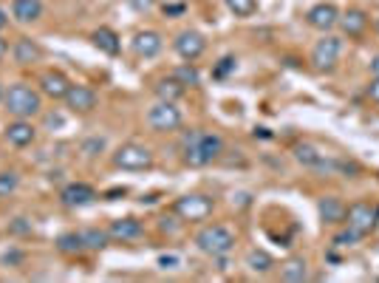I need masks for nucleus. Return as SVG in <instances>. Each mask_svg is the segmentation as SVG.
Here are the masks:
<instances>
[{
  "mask_svg": "<svg viewBox=\"0 0 379 283\" xmlns=\"http://www.w3.org/2000/svg\"><path fill=\"white\" fill-rule=\"evenodd\" d=\"M224 153V139L209 131H193L182 139V161L187 168H207Z\"/></svg>",
  "mask_w": 379,
  "mask_h": 283,
  "instance_id": "obj_1",
  "label": "nucleus"
},
{
  "mask_svg": "<svg viewBox=\"0 0 379 283\" xmlns=\"http://www.w3.org/2000/svg\"><path fill=\"white\" fill-rule=\"evenodd\" d=\"M195 247L209 255V258H224L232 252L235 247V232L224 224H213V227H204L198 235H195Z\"/></svg>",
  "mask_w": 379,
  "mask_h": 283,
  "instance_id": "obj_2",
  "label": "nucleus"
},
{
  "mask_svg": "<svg viewBox=\"0 0 379 283\" xmlns=\"http://www.w3.org/2000/svg\"><path fill=\"white\" fill-rule=\"evenodd\" d=\"M3 105L15 119H31V116H37L40 111H43V99H40V94L26 83L12 86L6 91V97H3Z\"/></svg>",
  "mask_w": 379,
  "mask_h": 283,
  "instance_id": "obj_3",
  "label": "nucleus"
},
{
  "mask_svg": "<svg viewBox=\"0 0 379 283\" xmlns=\"http://www.w3.org/2000/svg\"><path fill=\"white\" fill-rule=\"evenodd\" d=\"M182 122H184V116H182V111L176 108V102L159 99V102L147 111V125H150L156 134H173V131L182 128Z\"/></svg>",
  "mask_w": 379,
  "mask_h": 283,
  "instance_id": "obj_4",
  "label": "nucleus"
},
{
  "mask_svg": "<svg viewBox=\"0 0 379 283\" xmlns=\"http://www.w3.org/2000/svg\"><path fill=\"white\" fill-rule=\"evenodd\" d=\"M113 168H119V170H147V168H153V153L145 145L128 142V145L116 147Z\"/></svg>",
  "mask_w": 379,
  "mask_h": 283,
  "instance_id": "obj_5",
  "label": "nucleus"
},
{
  "mask_svg": "<svg viewBox=\"0 0 379 283\" xmlns=\"http://www.w3.org/2000/svg\"><path fill=\"white\" fill-rule=\"evenodd\" d=\"M216 210V201L209 198V195H182L176 204H173V213L182 218V221H204L207 216H213Z\"/></svg>",
  "mask_w": 379,
  "mask_h": 283,
  "instance_id": "obj_6",
  "label": "nucleus"
},
{
  "mask_svg": "<svg viewBox=\"0 0 379 283\" xmlns=\"http://www.w3.org/2000/svg\"><path fill=\"white\" fill-rule=\"evenodd\" d=\"M340 54H343V40L334 37V34H325L323 40H317V46L312 49V65L317 71H334Z\"/></svg>",
  "mask_w": 379,
  "mask_h": 283,
  "instance_id": "obj_7",
  "label": "nucleus"
},
{
  "mask_svg": "<svg viewBox=\"0 0 379 283\" xmlns=\"http://www.w3.org/2000/svg\"><path fill=\"white\" fill-rule=\"evenodd\" d=\"M376 218H379V210L371 207L368 201H357L346 210V224L348 229H354L357 235H368L373 227H376Z\"/></svg>",
  "mask_w": 379,
  "mask_h": 283,
  "instance_id": "obj_8",
  "label": "nucleus"
},
{
  "mask_svg": "<svg viewBox=\"0 0 379 283\" xmlns=\"http://www.w3.org/2000/svg\"><path fill=\"white\" fill-rule=\"evenodd\" d=\"M173 49H176V54H179L182 60L193 63V60H198V57L207 51V40H204V34H201V31L184 29V31H179V34H176Z\"/></svg>",
  "mask_w": 379,
  "mask_h": 283,
  "instance_id": "obj_9",
  "label": "nucleus"
},
{
  "mask_svg": "<svg viewBox=\"0 0 379 283\" xmlns=\"http://www.w3.org/2000/svg\"><path fill=\"white\" fill-rule=\"evenodd\" d=\"M60 201L65 207H88V204L97 201V190L91 184H86V181H74V184L63 187Z\"/></svg>",
  "mask_w": 379,
  "mask_h": 283,
  "instance_id": "obj_10",
  "label": "nucleus"
},
{
  "mask_svg": "<svg viewBox=\"0 0 379 283\" xmlns=\"http://www.w3.org/2000/svg\"><path fill=\"white\" fill-rule=\"evenodd\" d=\"M131 49H134V54H136V57L150 60V57H156V54L164 49V40H161V34H159V31L145 29V31H136V34H134Z\"/></svg>",
  "mask_w": 379,
  "mask_h": 283,
  "instance_id": "obj_11",
  "label": "nucleus"
},
{
  "mask_svg": "<svg viewBox=\"0 0 379 283\" xmlns=\"http://www.w3.org/2000/svg\"><path fill=\"white\" fill-rule=\"evenodd\" d=\"M306 20H309V26H312V29L331 31V29L337 26V20H340V12H337V6H334V3H317V6H312V9H309Z\"/></svg>",
  "mask_w": 379,
  "mask_h": 283,
  "instance_id": "obj_12",
  "label": "nucleus"
},
{
  "mask_svg": "<svg viewBox=\"0 0 379 283\" xmlns=\"http://www.w3.org/2000/svg\"><path fill=\"white\" fill-rule=\"evenodd\" d=\"M68 88H71V83L63 71H46L40 76V91H43L49 99H65Z\"/></svg>",
  "mask_w": 379,
  "mask_h": 283,
  "instance_id": "obj_13",
  "label": "nucleus"
},
{
  "mask_svg": "<svg viewBox=\"0 0 379 283\" xmlns=\"http://www.w3.org/2000/svg\"><path fill=\"white\" fill-rule=\"evenodd\" d=\"M65 105L74 111V113H88L97 108V94L86 86H71L68 94H65Z\"/></svg>",
  "mask_w": 379,
  "mask_h": 283,
  "instance_id": "obj_14",
  "label": "nucleus"
},
{
  "mask_svg": "<svg viewBox=\"0 0 379 283\" xmlns=\"http://www.w3.org/2000/svg\"><path fill=\"white\" fill-rule=\"evenodd\" d=\"M6 139L15 147H29L37 139V131H34V125L29 122V119H15V122L6 125Z\"/></svg>",
  "mask_w": 379,
  "mask_h": 283,
  "instance_id": "obj_15",
  "label": "nucleus"
},
{
  "mask_svg": "<svg viewBox=\"0 0 379 283\" xmlns=\"http://www.w3.org/2000/svg\"><path fill=\"white\" fill-rule=\"evenodd\" d=\"M337 26H340L343 34H348V37H362L365 29H368V15L362 9H348L346 15H340Z\"/></svg>",
  "mask_w": 379,
  "mask_h": 283,
  "instance_id": "obj_16",
  "label": "nucleus"
},
{
  "mask_svg": "<svg viewBox=\"0 0 379 283\" xmlns=\"http://www.w3.org/2000/svg\"><path fill=\"white\" fill-rule=\"evenodd\" d=\"M12 17L17 23H34L43 17V0H12Z\"/></svg>",
  "mask_w": 379,
  "mask_h": 283,
  "instance_id": "obj_17",
  "label": "nucleus"
},
{
  "mask_svg": "<svg viewBox=\"0 0 379 283\" xmlns=\"http://www.w3.org/2000/svg\"><path fill=\"white\" fill-rule=\"evenodd\" d=\"M142 232H145L142 221H136V218H116L108 227V235L116 241H136V238H142Z\"/></svg>",
  "mask_w": 379,
  "mask_h": 283,
  "instance_id": "obj_18",
  "label": "nucleus"
},
{
  "mask_svg": "<svg viewBox=\"0 0 379 283\" xmlns=\"http://www.w3.org/2000/svg\"><path fill=\"white\" fill-rule=\"evenodd\" d=\"M317 210H320V218H323L325 224H340V221H346V204H343V201L337 198V195L320 198Z\"/></svg>",
  "mask_w": 379,
  "mask_h": 283,
  "instance_id": "obj_19",
  "label": "nucleus"
},
{
  "mask_svg": "<svg viewBox=\"0 0 379 283\" xmlns=\"http://www.w3.org/2000/svg\"><path fill=\"white\" fill-rule=\"evenodd\" d=\"M12 57H15V63H20V65H31V63H37L40 57H43V49H40L34 40L20 37L17 43H15V49H12Z\"/></svg>",
  "mask_w": 379,
  "mask_h": 283,
  "instance_id": "obj_20",
  "label": "nucleus"
},
{
  "mask_svg": "<svg viewBox=\"0 0 379 283\" xmlns=\"http://www.w3.org/2000/svg\"><path fill=\"white\" fill-rule=\"evenodd\" d=\"M94 46L102 51V54H108V57H113V54H119V34L113 31V29H108V26H99L97 31H94Z\"/></svg>",
  "mask_w": 379,
  "mask_h": 283,
  "instance_id": "obj_21",
  "label": "nucleus"
},
{
  "mask_svg": "<svg viewBox=\"0 0 379 283\" xmlns=\"http://www.w3.org/2000/svg\"><path fill=\"white\" fill-rule=\"evenodd\" d=\"M280 277L286 283H303L309 280V264L303 258H289L280 264Z\"/></svg>",
  "mask_w": 379,
  "mask_h": 283,
  "instance_id": "obj_22",
  "label": "nucleus"
},
{
  "mask_svg": "<svg viewBox=\"0 0 379 283\" xmlns=\"http://www.w3.org/2000/svg\"><path fill=\"white\" fill-rule=\"evenodd\" d=\"M153 91H156V97L159 99H164V102H176V99H182L184 97V86L179 83L176 76H164V79H159V83L153 86Z\"/></svg>",
  "mask_w": 379,
  "mask_h": 283,
  "instance_id": "obj_23",
  "label": "nucleus"
},
{
  "mask_svg": "<svg viewBox=\"0 0 379 283\" xmlns=\"http://www.w3.org/2000/svg\"><path fill=\"white\" fill-rule=\"evenodd\" d=\"M243 264H246V269H249V272H258V275H266V272H272V266H275L272 255H269V252H264V250H249Z\"/></svg>",
  "mask_w": 379,
  "mask_h": 283,
  "instance_id": "obj_24",
  "label": "nucleus"
},
{
  "mask_svg": "<svg viewBox=\"0 0 379 283\" xmlns=\"http://www.w3.org/2000/svg\"><path fill=\"white\" fill-rule=\"evenodd\" d=\"M57 250L63 255H79L82 250H86V244H82V235L79 232H63L57 238Z\"/></svg>",
  "mask_w": 379,
  "mask_h": 283,
  "instance_id": "obj_25",
  "label": "nucleus"
},
{
  "mask_svg": "<svg viewBox=\"0 0 379 283\" xmlns=\"http://www.w3.org/2000/svg\"><path fill=\"white\" fill-rule=\"evenodd\" d=\"M173 76L179 79V83H182L184 88H195V86L201 83V74H198V68H195L193 63H184V65H176V68H173Z\"/></svg>",
  "mask_w": 379,
  "mask_h": 283,
  "instance_id": "obj_26",
  "label": "nucleus"
},
{
  "mask_svg": "<svg viewBox=\"0 0 379 283\" xmlns=\"http://www.w3.org/2000/svg\"><path fill=\"white\" fill-rule=\"evenodd\" d=\"M82 244H86V250H102L108 244V229H82Z\"/></svg>",
  "mask_w": 379,
  "mask_h": 283,
  "instance_id": "obj_27",
  "label": "nucleus"
},
{
  "mask_svg": "<svg viewBox=\"0 0 379 283\" xmlns=\"http://www.w3.org/2000/svg\"><path fill=\"white\" fill-rule=\"evenodd\" d=\"M224 3H227V9L235 17H252V15H255V9H258L255 0H224Z\"/></svg>",
  "mask_w": 379,
  "mask_h": 283,
  "instance_id": "obj_28",
  "label": "nucleus"
},
{
  "mask_svg": "<svg viewBox=\"0 0 379 283\" xmlns=\"http://www.w3.org/2000/svg\"><path fill=\"white\" fill-rule=\"evenodd\" d=\"M17 184H20V176L15 170H3V173H0V198L12 195L17 190Z\"/></svg>",
  "mask_w": 379,
  "mask_h": 283,
  "instance_id": "obj_29",
  "label": "nucleus"
},
{
  "mask_svg": "<svg viewBox=\"0 0 379 283\" xmlns=\"http://www.w3.org/2000/svg\"><path fill=\"white\" fill-rule=\"evenodd\" d=\"M102 150H105V139H102V136H94V139H86V142H82V156H88V159L99 156Z\"/></svg>",
  "mask_w": 379,
  "mask_h": 283,
  "instance_id": "obj_30",
  "label": "nucleus"
},
{
  "mask_svg": "<svg viewBox=\"0 0 379 283\" xmlns=\"http://www.w3.org/2000/svg\"><path fill=\"white\" fill-rule=\"evenodd\" d=\"M362 235H357L354 229H343L340 235H334V247H354Z\"/></svg>",
  "mask_w": 379,
  "mask_h": 283,
  "instance_id": "obj_31",
  "label": "nucleus"
},
{
  "mask_svg": "<svg viewBox=\"0 0 379 283\" xmlns=\"http://www.w3.org/2000/svg\"><path fill=\"white\" fill-rule=\"evenodd\" d=\"M235 65H238V60H235V57H224V60L216 65V71H213V74L221 79V76H227L229 71H235Z\"/></svg>",
  "mask_w": 379,
  "mask_h": 283,
  "instance_id": "obj_32",
  "label": "nucleus"
},
{
  "mask_svg": "<svg viewBox=\"0 0 379 283\" xmlns=\"http://www.w3.org/2000/svg\"><path fill=\"white\" fill-rule=\"evenodd\" d=\"M368 99L379 105V76H373L371 83H368Z\"/></svg>",
  "mask_w": 379,
  "mask_h": 283,
  "instance_id": "obj_33",
  "label": "nucleus"
},
{
  "mask_svg": "<svg viewBox=\"0 0 379 283\" xmlns=\"http://www.w3.org/2000/svg\"><path fill=\"white\" fill-rule=\"evenodd\" d=\"M153 3H156V0H128V6L136 9V12H147Z\"/></svg>",
  "mask_w": 379,
  "mask_h": 283,
  "instance_id": "obj_34",
  "label": "nucleus"
},
{
  "mask_svg": "<svg viewBox=\"0 0 379 283\" xmlns=\"http://www.w3.org/2000/svg\"><path fill=\"white\" fill-rule=\"evenodd\" d=\"M159 266H161V269H176V266H179V258H176V255H161V258H159Z\"/></svg>",
  "mask_w": 379,
  "mask_h": 283,
  "instance_id": "obj_35",
  "label": "nucleus"
},
{
  "mask_svg": "<svg viewBox=\"0 0 379 283\" xmlns=\"http://www.w3.org/2000/svg\"><path fill=\"white\" fill-rule=\"evenodd\" d=\"M12 232H17V235H26V232H31V224H26V218H15V224H12Z\"/></svg>",
  "mask_w": 379,
  "mask_h": 283,
  "instance_id": "obj_36",
  "label": "nucleus"
},
{
  "mask_svg": "<svg viewBox=\"0 0 379 283\" xmlns=\"http://www.w3.org/2000/svg\"><path fill=\"white\" fill-rule=\"evenodd\" d=\"M161 9H164L167 17H170V15H184V3H164Z\"/></svg>",
  "mask_w": 379,
  "mask_h": 283,
  "instance_id": "obj_37",
  "label": "nucleus"
},
{
  "mask_svg": "<svg viewBox=\"0 0 379 283\" xmlns=\"http://www.w3.org/2000/svg\"><path fill=\"white\" fill-rule=\"evenodd\" d=\"M3 261H6V264H17V261H20V252H6Z\"/></svg>",
  "mask_w": 379,
  "mask_h": 283,
  "instance_id": "obj_38",
  "label": "nucleus"
},
{
  "mask_svg": "<svg viewBox=\"0 0 379 283\" xmlns=\"http://www.w3.org/2000/svg\"><path fill=\"white\" fill-rule=\"evenodd\" d=\"M371 74H373V76H379V54L371 60Z\"/></svg>",
  "mask_w": 379,
  "mask_h": 283,
  "instance_id": "obj_39",
  "label": "nucleus"
},
{
  "mask_svg": "<svg viewBox=\"0 0 379 283\" xmlns=\"http://www.w3.org/2000/svg\"><path fill=\"white\" fill-rule=\"evenodd\" d=\"M6 23H9V17H6V12H3V9H0V31L6 29Z\"/></svg>",
  "mask_w": 379,
  "mask_h": 283,
  "instance_id": "obj_40",
  "label": "nucleus"
},
{
  "mask_svg": "<svg viewBox=\"0 0 379 283\" xmlns=\"http://www.w3.org/2000/svg\"><path fill=\"white\" fill-rule=\"evenodd\" d=\"M9 51V46H6V40H0V60H3V54Z\"/></svg>",
  "mask_w": 379,
  "mask_h": 283,
  "instance_id": "obj_41",
  "label": "nucleus"
},
{
  "mask_svg": "<svg viewBox=\"0 0 379 283\" xmlns=\"http://www.w3.org/2000/svg\"><path fill=\"white\" fill-rule=\"evenodd\" d=\"M255 136H261V139H269V131H266V128H258V131H255Z\"/></svg>",
  "mask_w": 379,
  "mask_h": 283,
  "instance_id": "obj_42",
  "label": "nucleus"
},
{
  "mask_svg": "<svg viewBox=\"0 0 379 283\" xmlns=\"http://www.w3.org/2000/svg\"><path fill=\"white\" fill-rule=\"evenodd\" d=\"M3 97H6V91H3V88H0V102H3Z\"/></svg>",
  "mask_w": 379,
  "mask_h": 283,
  "instance_id": "obj_43",
  "label": "nucleus"
},
{
  "mask_svg": "<svg viewBox=\"0 0 379 283\" xmlns=\"http://www.w3.org/2000/svg\"><path fill=\"white\" fill-rule=\"evenodd\" d=\"M376 34H379V20H376Z\"/></svg>",
  "mask_w": 379,
  "mask_h": 283,
  "instance_id": "obj_44",
  "label": "nucleus"
}]
</instances>
